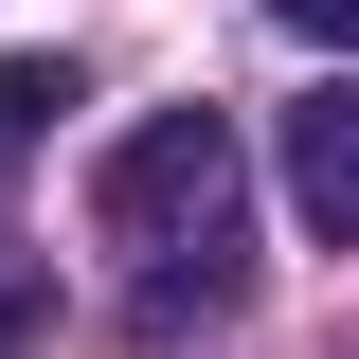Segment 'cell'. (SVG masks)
<instances>
[{
    "label": "cell",
    "mask_w": 359,
    "mask_h": 359,
    "mask_svg": "<svg viewBox=\"0 0 359 359\" xmlns=\"http://www.w3.org/2000/svg\"><path fill=\"white\" fill-rule=\"evenodd\" d=\"M90 216H108V252H144V323L233 306V269H252V162H233L216 108H144L108 144V180H90Z\"/></svg>",
    "instance_id": "1"
},
{
    "label": "cell",
    "mask_w": 359,
    "mask_h": 359,
    "mask_svg": "<svg viewBox=\"0 0 359 359\" xmlns=\"http://www.w3.org/2000/svg\"><path fill=\"white\" fill-rule=\"evenodd\" d=\"M287 198H306V233H359V90L287 108Z\"/></svg>",
    "instance_id": "2"
},
{
    "label": "cell",
    "mask_w": 359,
    "mask_h": 359,
    "mask_svg": "<svg viewBox=\"0 0 359 359\" xmlns=\"http://www.w3.org/2000/svg\"><path fill=\"white\" fill-rule=\"evenodd\" d=\"M287 36H323V54H359V0H269Z\"/></svg>",
    "instance_id": "4"
},
{
    "label": "cell",
    "mask_w": 359,
    "mask_h": 359,
    "mask_svg": "<svg viewBox=\"0 0 359 359\" xmlns=\"http://www.w3.org/2000/svg\"><path fill=\"white\" fill-rule=\"evenodd\" d=\"M54 108H72V72H54V54H0V162H18V144H36Z\"/></svg>",
    "instance_id": "3"
}]
</instances>
